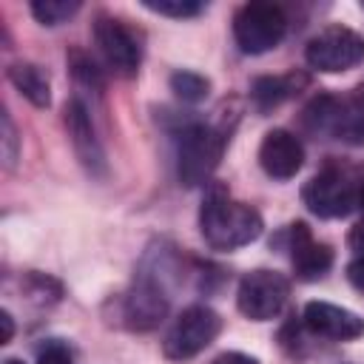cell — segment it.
I'll return each mask as SVG.
<instances>
[{
  "label": "cell",
  "instance_id": "6da1fadb",
  "mask_svg": "<svg viewBox=\"0 0 364 364\" xmlns=\"http://www.w3.org/2000/svg\"><path fill=\"white\" fill-rule=\"evenodd\" d=\"M199 230L213 250H236L259 239L262 216L256 208L230 199L222 188H213L199 208Z\"/></svg>",
  "mask_w": 364,
  "mask_h": 364
},
{
  "label": "cell",
  "instance_id": "7a4b0ae2",
  "mask_svg": "<svg viewBox=\"0 0 364 364\" xmlns=\"http://www.w3.org/2000/svg\"><path fill=\"white\" fill-rule=\"evenodd\" d=\"M225 136L210 125H188L176 145V176L182 185H205L222 162Z\"/></svg>",
  "mask_w": 364,
  "mask_h": 364
},
{
  "label": "cell",
  "instance_id": "3957f363",
  "mask_svg": "<svg viewBox=\"0 0 364 364\" xmlns=\"http://www.w3.org/2000/svg\"><path fill=\"white\" fill-rule=\"evenodd\" d=\"M287 17L276 3H245L233 17V37L245 54H264L282 43Z\"/></svg>",
  "mask_w": 364,
  "mask_h": 364
},
{
  "label": "cell",
  "instance_id": "277c9868",
  "mask_svg": "<svg viewBox=\"0 0 364 364\" xmlns=\"http://www.w3.org/2000/svg\"><path fill=\"white\" fill-rule=\"evenodd\" d=\"M304 60L310 68L338 74L364 60V37L347 26H327L307 40Z\"/></svg>",
  "mask_w": 364,
  "mask_h": 364
},
{
  "label": "cell",
  "instance_id": "5b68a950",
  "mask_svg": "<svg viewBox=\"0 0 364 364\" xmlns=\"http://www.w3.org/2000/svg\"><path fill=\"white\" fill-rule=\"evenodd\" d=\"M222 330V318L205 307V304H193L188 310H182L171 330L165 333V341H162V350L168 358L173 361H185V358H193L196 353H202Z\"/></svg>",
  "mask_w": 364,
  "mask_h": 364
},
{
  "label": "cell",
  "instance_id": "8992f818",
  "mask_svg": "<svg viewBox=\"0 0 364 364\" xmlns=\"http://www.w3.org/2000/svg\"><path fill=\"white\" fill-rule=\"evenodd\" d=\"M290 284L282 273L276 270H253L239 282L236 290V304L239 313L247 316L250 321H267L282 313L287 304Z\"/></svg>",
  "mask_w": 364,
  "mask_h": 364
},
{
  "label": "cell",
  "instance_id": "52a82bcc",
  "mask_svg": "<svg viewBox=\"0 0 364 364\" xmlns=\"http://www.w3.org/2000/svg\"><path fill=\"white\" fill-rule=\"evenodd\" d=\"M358 188L350 182V176L338 168H324L301 188V199L310 213L321 219H341L355 208Z\"/></svg>",
  "mask_w": 364,
  "mask_h": 364
},
{
  "label": "cell",
  "instance_id": "ba28073f",
  "mask_svg": "<svg viewBox=\"0 0 364 364\" xmlns=\"http://www.w3.org/2000/svg\"><path fill=\"white\" fill-rule=\"evenodd\" d=\"M94 40H97V48L105 57L108 68H114L122 77L136 74L139 60H142V46H139V37L134 34V28H128L117 17L100 14L94 23Z\"/></svg>",
  "mask_w": 364,
  "mask_h": 364
},
{
  "label": "cell",
  "instance_id": "9c48e42d",
  "mask_svg": "<svg viewBox=\"0 0 364 364\" xmlns=\"http://www.w3.org/2000/svg\"><path fill=\"white\" fill-rule=\"evenodd\" d=\"M165 313H168V296H165V290L154 279L139 276L134 282V287L122 299L125 324L134 327V330H154L165 318Z\"/></svg>",
  "mask_w": 364,
  "mask_h": 364
},
{
  "label": "cell",
  "instance_id": "30bf717a",
  "mask_svg": "<svg viewBox=\"0 0 364 364\" xmlns=\"http://www.w3.org/2000/svg\"><path fill=\"white\" fill-rule=\"evenodd\" d=\"M259 162H262L267 176L290 179L304 165V148H301L296 134H290L284 128H273L264 134V139L259 145Z\"/></svg>",
  "mask_w": 364,
  "mask_h": 364
},
{
  "label": "cell",
  "instance_id": "8fae6325",
  "mask_svg": "<svg viewBox=\"0 0 364 364\" xmlns=\"http://www.w3.org/2000/svg\"><path fill=\"white\" fill-rule=\"evenodd\" d=\"M304 327L316 336L333 338V341H350L364 336V318L355 316L353 310H344L330 301H310L301 313Z\"/></svg>",
  "mask_w": 364,
  "mask_h": 364
},
{
  "label": "cell",
  "instance_id": "7c38bea8",
  "mask_svg": "<svg viewBox=\"0 0 364 364\" xmlns=\"http://www.w3.org/2000/svg\"><path fill=\"white\" fill-rule=\"evenodd\" d=\"M290 236V262L301 282H316L333 267V250L324 242H316L310 236V228L304 222H296L287 228Z\"/></svg>",
  "mask_w": 364,
  "mask_h": 364
},
{
  "label": "cell",
  "instance_id": "4fadbf2b",
  "mask_svg": "<svg viewBox=\"0 0 364 364\" xmlns=\"http://www.w3.org/2000/svg\"><path fill=\"white\" fill-rule=\"evenodd\" d=\"M65 128L74 145V154L80 156V162L94 173V176H105V151L94 134L88 108L80 100H71L65 105Z\"/></svg>",
  "mask_w": 364,
  "mask_h": 364
},
{
  "label": "cell",
  "instance_id": "5bb4252c",
  "mask_svg": "<svg viewBox=\"0 0 364 364\" xmlns=\"http://www.w3.org/2000/svg\"><path fill=\"white\" fill-rule=\"evenodd\" d=\"M9 82L37 108H48L51 102V82L48 74L34 63H11L9 65Z\"/></svg>",
  "mask_w": 364,
  "mask_h": 364
},
{
  "label": "cell",
  "instance_id": "9a60e30c",
  "mask_svg": "<svg viewBox=\"0 0 364 364\" xmlns=\"http://www.w3.org/2000/svg\"><path fill=\"white\" fill-rule=\"evenodd\" d=\"M304 82V77L299 74H284V77H259L253 82V102L267 111V108H276L279 102H284L287 97H293L299 91V85Z\"/></svg>",
  "mask_w": 364,
  "mask_h": 364
},
{
  "label": "cell",
  "instance_id": "2e32d148",
  "mask_svg": "<svg viewBox=\"0 0 364 364\" xmlns=\"http://www.w3.org/2000/svg\"><path fill=\"white\" fill-rule=\"evenodd\" d=\"M171 91L182 102H202L210 94V82H208V77H202L196 71H176L171 77Z\"/></svg>",
  "mask_w": 364,
  "mask_h": 364
},
{
  "label": "cell",
  "instance_id": "e0dca14e",
  "mask_svg": "<svg viewBox=\"0 0 364 364\" xmlns=\"http://www.w3.org/2000/svg\"><path fill=\"white\" fill-rule=\"evenodd\" d=\"M77 11H80V0H34L31 3V14L43 26H60Z\"/></svg>",
  "mask_w": 364,
  "mask_h": 364
},
{
  "label": "cell",
  "instance_id": "ac0fdd59",
  "mask_svg": "<svg viewBox=\"0 0 364 364\" xmlns=\"http://www.w3.org/2000/svg\"><path fill=\"white\" fill-rule=\"evenodd\" d=\"M145 9L156 11V14H165V17H193L199 14L205 6L199 0H142Z\"/></svg>",
  "mask_w": 364,
  "mask_h": 364
},
{
  "label": "cell",
  "instance_id": "d6986e66",
  "mask_svg": "<svg viewBox=\"0 0 364 364\" xmlns=\"http://www.w3.org/2000/svg\"><path fill=\"white\" fill-rule=\"evenodd\" d=\"M71 71H74V77L77 80H82L85 85H94V88H102V74H100V68L82 54V51H71Z\"/></svg>",
  "mask_w": 364,
  "mask_h": 364
},
{
  "label": "cell",
  "instance_id": "ffe728a7",
  "mask_svg": "<svg viewBox=\"0 0 364 364\" xmlns=\"http://www.w3.org/2000/svg\"><path fill=\"white\" fill-rule=\"evenodd\" d=\"M37 364H74L71 358V350L63 344V341H48L46 347H40L37 353Z\"/></svg>",
  "mask_w": 364,
  "mask_h": 364
},
{
  "label": "cell",
  "instance_id": "44dd1931",
  "mask_svg": "<svg viewBox=\"0 0 364 364\" xmlns=\"http://www.w3.org/2000/svg\"><path fill=\"white\" fill-rule=\"evenodd\" d=\"M3 162H6V168H11L14 165V159H17V131H14V122H11V117L3 111Z\"/></svg>",
  "mask_w": 364,
  "mask_h": 364
},
{
  "label": "cell",
  "instance_id": "7402d4cb",
  "mask_svg": "<svg viewBox=\"0 0 364 364\" xmlns=\"http://www.w3.org/2000/svg\"><path fill=\"white\" fill-rule=\"evenodd\" d=\"M347 279H350V284H353L355 290L364 293V256H355V259L347 264Z\"/></svg>",
  "mask_w": 364,
  "mask_h": 364
},
{
  "label": "cell",
  "instance_id": "603a6c76",
  "mask_svg": "<svg viewBox=\"0 0 364 364\" xmlns=\"http://www.w3.org/2000/svg\"><path fill=\"white\" fill-rule=\"evenodd\" d=\"M347 245H350V250H355V256H364V222H358V225L350 230Z\"/></svg>",
  "mask_w": 364,
  "mask_h": 364
},
{
  "label": "cell",
  "instance_id": "cb8c5ba5",
  "mask_svg": "<svg viewBox=\"0 0 364 364\" xmlns=\"http://www.w3.org/2000/svg\"><path fill=\"white\" fill-rule=\"evenodd\" d=\"M213 364H256V358H250V355H245V353L230 350V353L216 355V358H213Z\"/></svg>",
  "mask_w": 364,
  "mask_h": 364
},
{
  "label": "cell",
  "instance_id": "d4e9b609",
  "mask_svg": "<svg viewBox=\"0 0 364 364\" xmlns=\"http://www.w3.org/2000/svg\"><path fill=\"white\" fill-rule=\"evenodd\" d=\"M0 324H3V336H0V341L6 344V341H11V336H14V321H11V313H9V310L0 313Z\"/></svg>",
  "mask_w": 364,
  "mask_h": 364
},
{
  "label": "cell",
  "instance_id": "484cf974",
  "mask_svg": "<svg viewBox=\"0 0 364 364\" xmlns=\"http://www.w3.org/2000/svg\"><path fill=\"white\" fill-rule=\"evenodd\" d=\"M355 205L364 210V179H361V185H358V196H355Z\"/></svg>",
  "mask_w": 364,
  "mask_h": 364
},
{
  "label": "cell",
  "instance_id": "4316f807",
  "mask_svg": "<svg viewBox=\"0 0 364 364\" xmlns=\"http://www.w3.org/2000/svg\"><path fill=\"white\" fill-rule=\"evenodd\" d=\"M3 364H23V361H17V358H6Z\"/></svg>",
  "mask_w": 364,
  "mask_h": 364
}]
</instances>
